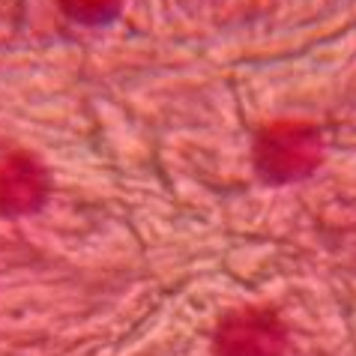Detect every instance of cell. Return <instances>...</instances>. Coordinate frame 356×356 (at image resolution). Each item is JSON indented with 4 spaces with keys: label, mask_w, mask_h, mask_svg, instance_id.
<instances>
[{
    "label": "cell",
    "mask_w": 356,
    "mask_h": 356,
    "mask_svg": "<svg viewBox=\"0 0 356 356\" xmlns=\"http://www.w3.org/2000/svg\"><path fill=\"white\" fill-rule=\"evenodd\" d=\"M48 197V171L31 153H13L0 162V216H31Z\"/></svg>",
    "instance_id": "cell-3"
},
{
    "label": "cell",
    "mask_w": 356,
    "mask_h": 356,
    "mask_svg": "<svg viewBox=\"0 0 356 356\" xmlns=\"http://www.w3.org/2000/svg\"><path fill=\"white\" fill-rule=\"evenodd\" d=\"M284 323L266 309L234 312L219 323L213 339L216 356H282Z\"/></svg>",
    "instance_id": "cell-2"
},
{
    "label": "cell",
    "mask_w": 356,
    "mask_h": 356,
    "mask_svg": "<svg viewBox=\"0 0 356 356\" xmlns=\"http://www.w3.org/2000/svg\"><path fill=\"white\" fill-rule=\"evenodd\" d=\"M323 159L321 132L309 123H275L264 129L254 147V165L270 183L309 177Z\"/></svg>",
    "instance_id": "cell-1"
},
{
    "label": "cell",
    "mask_w": 356,
    "mask_h": 356,
    "mask_svg": "<svg viewBox=\"0 0 356 356\" xmlns=\"http://www.w3.org/2000/svg\"><path fill=\"white\" fill-rule=\"evenodd\" d=\"M123 0H60L63 13L81 24H102L120 13Z\"/></svg>",
    "instance_id": "cell-4"
}]
</instances>
